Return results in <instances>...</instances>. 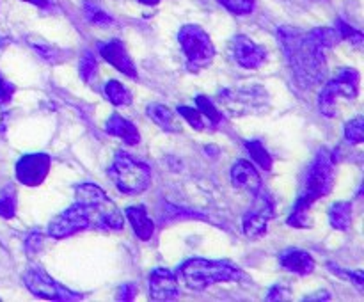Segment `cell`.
<instances>
[{
  "mask_svg": "<svg viewBox=\"0 0 364 302\" xmlns=\"http://www.w3.org/2000/svg\"><path fill=\"white\" fill-rule=\"evenodd\" d=\"M277 38L301 87L311 89L327 80L326 50L309 36V32L284 25L277 28Z\"/></svg>",
  "mask_w": 364,
  "mask_h": 302,
  "instance_id": "obj_1",
  "label": "cell"
},
{
  "mask_svg": "<svg viewBox=\"0 0 364 302\" xmlns=\"http://www.w3.org/2000/svg\"><path fill=\"white\" fill-rule=\"evenodd\" d=\"M334 187V162L327 149H320L315 160L309 166L304 185L294 205V212L288 217V226L291 227H311V206L318 199L326 198L333 192Z\"/></svg>",
  "mask_w": 364,
  "mask_h": 302,
  "instance_id": "obj_2",
  "label": "cell"
},
{
  "mask_svg": "<svg viewBox=\"0 0 364 302\" xmlns=\"http://www.w3.org/2000/svg\"><path fill=\"white\" fill-rule=\"evenodd\" d=\"M178 277L183 281L185 286L194 291H203L217 283H238V281L249 279L247 274L231 263L203 258L185 261L178 269Z\"/></svg>",
  "mask_w": 364,
  "mask_h": 302,
  "instance_id": "obj_3",
  "label": "cell"
},
{
  "mask_svg": "<svg viewBox=\"0 0 364 302\" xmlns=\"http://www.w3.org/2000/svg\"><path fill=\"white\" fill-rule=\"evenodd\" d=\"M75 195L84 210L85 217L89 220L91 230H110L119 231L123 230V213L119 212L112 199L105 194L103 188H100L95 183H82L75 188Z\"/></svg>",
  "mask_w": 364,
  "mask_h": 302,
  "instance_id": "obj_4",
  "label": "cell"
},
{
  "mask_svg": "<svg viewBox=\"0 0 364 302\" xmlns=\"http://www.w3.org/2000/svg\"><path fill=\"white\" fill-rule=\"evenodd\" d=\"M109 176L123 194L135 195L144 192L151 183V171L124 151H117L109 169Z\"/></svg>",
  "mask_w": 364,
  "mask_h": 302,
  "instance_id": "obj_5",
  "label": "cell"
},
{
  "mask_svg": "<svg viewBox=\"0 0 364 302\" xmlns=\"http://www.w3.org/2000/svg\"><path fill=\"white\" fill-rule=\"evenodd\" d=\"M359 95V71L354 68H340L331 80H326L318 96V105L327 117L338 116V98L355 99Z\"/></svg>",
  "mask_w": 364,
  "mask_h": 302,
  "instance_id": "obj_6",
  "label": "cell"
},
{
  "mask_svg": "<svg viewBox=\"0 0 364 302\" xmlns=\"http://www.w3.org/2000/svg\"><path fill=\"white\" fill-rule=\"evenodd\" d=\"M178 41L183 48L187 66L192 71H199L212 64L215 57V46L199 25H183L178 32Z\"/></svg>",
  "mask_w": 364,
  "mask_h": 302,
  "instance_id": "obj_7",
  "label": "cell"
},
{
  "mask_svg": "<svg viewBox=\"0 0 364 302\" xmlns=\"http://www.w3.org/2000/svg\"><path fill=\"white\" fill-rule=\"evenodd\" d=\"M23 283L31 290V293H34L36 297L48 298V301H80L82 298L80 293L68 290L38 265L28 266L27 272L23 274Z\"/></svg>",
  "mask_w": 364,
  "mask_h": 302,
  "instance_id": "obj_8",
  "label": "cell"
},
{
  "mask_svg": "<svg viewBox=\"0 0 364 302\" xmlns=\"http://www.w3.org/2000/svg\"><path fill=\"white\" fill-rule=\"evenodd\" d=\"M52 158L46 153H28L16 162V178L27 187H38L46 180Z\"/></svg>",
  "mask_w": 364,
  "mask_h": 302,
  "instance_id": "obj_9",
  "label": "cell"
},
{
  "mask_svg": "<svg viewBox=\"0 0 364 302\" xmlns=\"http://www.w3.org/2000/svg\"><path fill=\"white\" fill-rule=\"evenodd\" d=\"M85 230H91L89 227V220L85 217L84 210L80 208L78 203L71 205L70 208H66L64 212H60L59 215H55L52 219L48 226V234L50 237L57 238H68V237H73V234L80 233V231Z\"/></svg>",
  "mask_w": 364,
  "mask_h": 302,
  "instance_id": "obj_10",
  "label": "cell"
},
{
  "mask_svg": "<svg viewBox=\"0 0 364 302\" xmlns=\"http://www.w3.org/2000/svg\"><path fill=\"white\" fill-rule=\"evenodd\" d=\"M265 98L267 91L262 87H238L220 92V102L226 103L228 109L233 110L235 114H240L242 110L251 112L252 109H259L263 107Z\"/></svg>",
  "mask_w": 364,
  "mask_h": 302,
  "instance_id": "obj_11",
  "label": "cell"
},
{
  "mask_svg": "<svg viewBox=\"0 0 364 302\" xmlns=\"http://www.w3.org/2000/svg\"><path fill=\"white\" fill-rule=\"evenodd\" d=\"M231 55L245 70H256L262 66L267 59L265 46L258 45L247 36H235L231 41Z\"/></svg>",
  "mask_w": 364,
  "mask_h": 302,
  "instance_id": "obj_12",
  "label": "cell"
},
{
  "mask_svg": "<svg viewBox=\"0 0 364 302\" xmlns=\"http://www.w3.org/2000/svg\"><path fill=\"white\" fill-rule=\"evenodd\" d=\"M98 52L117 71H121V73L130 78H137V66L134 64L132 57L128 55L127 48H124V45L119 39H110L107 43H100Z\"/></svg>",
  "mask_w": 364,
  "mask_h": 302,
  "instance_id": "obj_13",
  "label": "cell"
},
{
  "mask_svg": "<svg viewBox=\"0 0 364 302\" xmlns=\"http://www.w3.org/2000/svg\"><path fill=\"white\" fill-rule=\"evenodd\" d=\"M149 297L153 301H174L180 297V286L178 279L171 270L159 269L149 274Z\"/></svg>",
  "mask_w": 364,
  "mask_h": 302,
  "instance_id": "obj_14",
  "label": "cell"
},
{
  "mask_svg": "<svg viewBox=\"0 0 364 302\" xmlns=\"http://www.w3.org/2000/svg\"><path fill=\"white\" fill-rule=\"evenodd\" d=\"M231 181H233V185L237 188H244V190L252 192V194H256L262 188V178H259L258 171H256V167L249 160L244 158L237 160L233 163Z\"/></svg>",
  "mask_w": 364,
  "mask_h": 302,
  "instance_id": "obj_15",
  "label": "cell"
},
{
  "mask_svg": "<svg viewBox=\"0 0 364 302\" xmlns=\"http://www.w3.org/2000/svg\"><path fill=\"white\" fill-rule=\"evenodd\" d=\"M105 131L109 135L121 139V141L127 142L128 146H135L141 142V134H139L137 126H135L132 121H128L127 117L119 116L117 112H114L112 116L109 117V121H107L105 124Z\"/></svg>",
  "mask_w": 364,
  "mask_h": 302,
  "instance_id": "obj_16",
  "label": "cell"
},
{
  "mask_svg": "<svg viewBox=\"0 0 364 302\" xmlns=\"http://www.w3.org/2000/svg\"><path fill=\"white\" fill-rule=\"evenodd\" d=\"M281 265L283 269L290 270V272L299 274V276H308L315 270V259L311 254L301 249H288L281 254Z\"/></svg>",
  "mask_w": 364,
  "mask_h": 302,
  "instance_id": "obj_17",
  "label": "cell"
},
{
  "mask_svg": "<svg viewBox=\"0 0 364 302\" xmlns=\"http://www.w3.org/2000/svg\"><path fill=\"white\" fill-rule=\"evenodd\" d=\"M146 114L151 121H155L162 130L171 131V134H180L181 131V123L176 117V114L169 109L167 105H162V103H151L146 109Z\"/></svg>",
  "mask_w": 364,
  "mask_h": 302,
  "instance_id": "obj_18",
  "label": "cell"
},
{
  "mask_svg": "<svg viewBox=\"0 0 364 302\" xmlns=\"http://www.w3.org/2000/svg\"><path fill=\"white\" fill-rule=\"evenodd\" d=\"M124 213H127V219L128 222L132 224V227H134L135 234H137L141 240L146 242L153 237V233H155V224H153V220L148 217V212H146L144 206H130V208H127Z\"/></svg>",
  "mask_w": 364,
  "mask_h": 302,
  "instance_id": "obj_19",
  "label": "cell"
},
{
  "mask_svg": "<svg viewBox=\"0 0 364 302\" xmlns=\"http://www.w3.org/2000/svg\"><path fill=\"white\" fill-rule=\"evenodd\" d=\"M329 222L334 230L347 231L352 226V205L348 201H338L329 210Z\"/></svg>",
  "mask_w": 364,
  "mask_h": 302,
  "instance_id": "obj_20",
  "label": "cell"
},
{
  "mask_svg": "<svg viewBox=\"0 0 364 302\" xmlns=\"http://www.w3.org/2000/svg\"><path fill=\"white\" fill-rule=\"evenodd\" d=\"M242 227H244V233L249 238H259L269 230V219L265 215H262L259 212H256V210H251V212H247L244 215Z\"/></svg>",
  "mask_w": 364,
  "mask_h": 302,
  "instance_id": "obj_21",
  "label": "cell"
},
{
  "mask_svg": "<svg viewBox=\"0 0 364 302\" xmlns=\"http://www.w3.org/2000/svg\"><path fill=\"white\" fill-rule=\"evenodd\" d=\"M105 96L112 105H130L132 103V92L128 91L127 85H123L117 80H109L105 84Z\"/></svg>",
  "mask_w": 364,
  "mask_h": 302,
  "instance_id": "obj_22",
  "label": "cell"
},
{
  "mask_svg": "<svg viewBox=\"0 0 364 302\" xmlns=\"http://www.w3.org/2000/svg\"><path fill=\"white\" fill-rule=\"evenodd\" d=\"M14 213H16V188L14 185L7 183L0 188V217L13 219Z\"/></svg>",
  "mask_w": 364,
  "mask_h": 302,
  "instance_id": "obj_23",
  "label": "cell"
},
{
  "mask_svg": "<svg viewBox=\"0 0 364 302\" xmlns=\"http://www.w3.org/2000/svg\"><path fill=\"white\" fill-rule=\"evenodd\" d=\"M84 14L92 25H102V27H107V25L114 23L112 16H109V13H105V11H103V7L100 6L96 0H85Z\"/></svg>",
  "mask_w": 364,
  "mask_h": 302,
  "instance_id": "obj_24",
  "label": "cell"
},
{
  "mask_svg": "<svg viewBox=\"0 0 364 302\" xmlns=\"http://www.w3.org/2000/svg\"><path fill=\"white\" fill-rule=\"evenodd\" d=\"M245 149L251 155V158L255 160V163H258L263 171L272 169V156L267 151L265 146L259 141H247L245 142Z\"/></svg>",
  "mask_w": 364,
  "mask_h": 302,
  "instance_id": "obj_25",
  "label": "cell"
},
{
  "mask_svg": "<svg viewBox=\"0 0 364 302\" xmlns=\"http://www.w3.org/2000/svg\"><path fill=\"white\" fill-rule=\"evenodd\" d=\"M196 105H198V110L203 116L208 117V123H212L213 126H219V124L223 123V114H220V110L213 105V102L208 96H196Z\"/></svg>",
  "mask_w": 364,
  "mask_h": 302,
  "instance_id": "obj_26",
  "label": "cell"
},
{
  "mask_svg": "<svg viewBox=\"0 0 364 302\" xmlns=\"http://www.w3.org/2000/svg\"><path fill=\"white\" fill-rule=\"evenodd\" d=\"M78 71H80V77L85 84H92V82L96 80V77H98V63H96L95 53L85 50L84 55H82L80 59V68H78Z\"/></svg>",
  "mask_w": 364,
  "mask_h": 302,
  "instance_id": "obj_27",
  "label": "cell"
},
{
  "mask_svg": "<svg viewBox=\"0 0 364 302\" xmlns=\"http://www.w3.org/2000/svg\"><path fill=\"white\" fill-rule=\"evenodd\" d=\"M345 137L350 144H361L364 142V117L358 116L354 119L347 121L345 124Z\"/></svg>",
  "mask_w": 364,
  "mask_h": 302,
  "instance_id": "obj_28",
  "label": "cell"
},
{
  "mask_svg": "<svg viewBox=\"0 0 364 302\" xmlns=\"http://www.w3.org/2000/svg\"><path fill=\"white\" fill-rule=\"evenodd\" d=\"M178 114H180V116L183 117V119L187 121V123L191 124L192 128H194V130L201 131V130H205V128H206L205 116H203V114L199 112L198 109H192V107L181 105V107H178Z\"/></svg>",
  "mask_w": 364,
  "mask_h": 302,
  "instance_id": "obj_29",
  "label": "cell"
},
{
  "mask_svg": "<svg viewBox=\"0 0 364 302\" xmlns=\"http://www.w3.org/2000/svg\"><path fill=\"white\" fill-rule=\"evenodd\" d=\"M336 31L340 32V38L341 39H347V41H350L352 45H355V46H361L363 45V41H364L363 32L358 31V28H354V27H352V25L345 23L343 20H338Z\"/></svg>",
  "mask_w": 364,
  "mask_h": 302,
  "instance_id": "obj_30",
  "label": "cell"
},
{
  "mask_svg": "<svg viewBox=\"0 0 364 302\" xmlns=\"http://www.w3.org/2000/svg\"><path fill=\"white\" fill-rule=\"evenodd\" d=\"M219 2L235 14H249L255 9V0H219Z\"/></svg>",
  "mask_w": 364,
  "mask_h": 302,
  "instance_id": "obj_31",
  "label": "cell"
},
{
  "mask_svg": "<svg viewBox=\"0 0 364 302\" xmlns=\"http://www.w3.org/2000/svg\"><path fill=\"white\" fill-rule=\"evenodd\" d=\"M41 247H43L41 231H34V233L28 234L27 240H25V249H27V254L28 256L38 254V252L41 251Z\"/></svg>",
  "mask_w": 364,
  "mask_h": 302,
  "instance_id": "obj_32",
  "label": "cell"
},
{
  "mask_svg": "<svg viewBox=\"0 0 364 302\" xmlns=\"http://www.w3.org/2000/svg\"><path fill=\"white\" fill-rule=\"evenodd\" d=\"M14 91H16L14 84H11L9 80H6V78L0 75V105H6V103H9L11 98H13Z\"/></svg>",
  "mask_w": 364,
  "mask_h": 302,
  "instance_id": "obj_33",
  "label": "cell"
},
{
  "mask_svg": "<svg viewBox=\"0 0 364 302\" xmlns=\"http://www.w3.org/2000/svg\"><path fill=\"white\" fill-rule=\"evenodd\" d=\"M284 298H290V290L283 284H276L274 288H270L269 295H267V301H284Z\"/></svg>",
  "mask_w": 364,
  "mask_h": 302,
  "instance_id": "obj_34",
  "label": "cell"
},
{
  "mask_svg": "<svg viewBox=\"0 0 364 302\" xmlns=\"http://www.w3.org/2000/svg\"><path fill=\"white\" fill-rule=\"evenodd\" d=\"M135 293H137V286L132 283H127L117 290V301H132L135 297Z\"/></svg>",
  "mask_w": 364,
  "mask_h": 302,
  "instance_id": "obj_35",
  "label": "cell"
},
{
  "mask_svg": "<svg viewBox=\"0 0 364 302\" xmlns=\"http://www.w3.org/2000/svg\"><path fill=\"white\" fill-rule=\"evenodd\" d=\"M334 272L340 274V276L350 277V281H354V283L358 284L359 288H363V284H364V274L361 272V270H355V272H348V270H338V269H334Z\"/></svg>",
  "mask_w": 364,
  "mask_h": 302,
  "instance_id": "obj_36",
  "label": "cell"
},
{
  "mask_svg": "<svg viewBox=\"0 0 364 302\" xmlns=\"http://www.w3.org/2000/svg\"><path fill=\"white\" fill-rule=\"evenodd\" d=\"M23 2L32 4V6L36 7H41V9H45V7L50 6V0H23Z\"/></svg>",
  "mask_w": 364,
  "mask_h": 302,
  "instance_id": "obj_37",
  "label": "cell"
},
{
  "mask_svg": "<svg viewBox=\"0 0 364 302\" xmlns=\"http://www.w3.org/2000/svg\"><path fill=\"white\" fill-rule=\"evenodd\" d=\"M171 208L174 210V215H180L181 217V210H176L174 206H171ZM183 215H188V217H198V219H206L205 215H201V213H196V212H185Z\"/></svg>",
  "mask_w": 364,
  "mask_h": 302,
  "instance_id": "obj_38",
  "label": "cell"
},
{
  "mask_svg": "<svg viewBox=\"0 0 364 302\" xmlns=\"http://www.w3.org/2000/svg\"><path fill=\"white\" fill-rule=\"evenodd\" d=\"M141 4H144V6H156V4L160 2V0H139Z\"/></svg>",
  "mask_w": 364,
  "mask_h": 302,
  "instance_id": "obj_39",
  "label": "cell"
}]
</instances>
